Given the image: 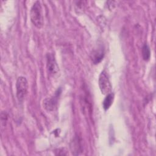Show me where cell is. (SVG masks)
I'll use <instances>...</instances> for the list:
<instances>
[{"label":"cell","instance_id":"277c9868","mask_svg":"<svg viewBox=\"0 0 156 156\" xmlns=\"http://www.w3.org/2000/svg\"><path fill=\"white\" fill-rule=\"evenodd\" d=\"M61 92H62L61 88H58L55 92L54 95H53L52 97L49 98H46L43 101V105L47 111L51 112L54 110V109L56 108L57 105L58 99L61 94Z\"/></svg>","mask_w":156,"mask_h":156},{"label":"cell","instance_id":"6da1fadb","mask_svg":"<svg viewBox=\"0 0 156 156\" xmlns=\"http://www.w3.org/2000/svg\"><path fill=\"white\" fill-rule=\"evenodd\" d=\"M30 16L31 22L38 29L42 27L43 26V16L42 7L40 1H35L32 6Z\"/></svg>","mask_w":156,"mask_h":156},{"label":"cell","instance_id":"52a82bcc","mask_svg":"<svg viewBox=\"0 0 156 156\" xmlns=\"http://www.w3.org/2000/svg\"><path fill=\"white\" fill-rule=\"evenodd\" d=\"M71 150L74 155H79L82 152L81 144L77 138H74L71 143Z\"/></svg>","mask_w":156,"mask_h":156},{"label":"cell","instance_id":"9c48e42d","mask_svg":"<svg viewBox=\"0 0 156 156\" xmlns=\"http://www.w3.org/2000/svg\"><path fill=\"white\" fill-rule=\"evenodd\" d=\"M142 56L143 58L145 61H148L151 57V51L149 46L147 44H144L142 48Z\"/></svg>","mask_w":156,"mask_h":156},{"label":"cell","instance_id":"5b68a950","mask_svg":"<svg viewBox=\"0 0 156 156\" xmlns=\"http://www.w3.org/2000/svg\"><path fill=\"white\" fill-rule=\"evenodd\" d=\"M47 58V69L50 75H55L58 72V66L53 54L48 53L46 56Z\"/></svg>","mask_w":156,"mask_h":156},{"label":"cell","instance_id":"8992f818","mask_svg":"<svg viewBox=\"0 0 156 156\" xmlns=\"http://www.w3.org/2000/svg\"><path fill=\"white\" fill-rule=\"evenodd\" d=\"M104 56V51L102 48H98L91 54V60L94 64H98L101 62Z\"/></svg>","mask_w":156,"mask_h":156},{"label":"cell","instance_id":"30bf717a","mask_svg":"<svg viewBox=\"0 0 156 156\" xmlns=\"http://www.w3.org/2000/svg\"><path fill=\"white\" fill-rule=\"evenodd\" d=\"M7 116H8L7 114L5 112H2V113H1V118L2 124H4V125L5 126V123L7 122V118H8Z\"/></svg>","mask_w":156,"mask_h":156},{"label":"cell","instance_id":"3957f363","mask_svg":"<svg viewBox=\"0 0 156 156\" xmlns=\"http://www.w3.org/2000/svg\"><path fill=\"white\" fill-rule=\"evenodd\" d=\"M99 87L103 94H107L110 93L112 85L109 80L108 75L105 71L101 72L99 77Z\"/></svg>","mask_w":156,"mask_h":156},{"label":"cell","instance_id":"ba28073f","mask_svg":"<svg viewBox=\"0 0 156 156\" xmlns=\"http://www.w3.org/2000/svg\"><path fill=\"white\" fill-rule=\"evenodd\" d=\"M113 99H114V94L112 93H110L107 94L106 97L105 98L102 102V106L105 110H108L110 107V106L113 103Z\"/></svg>","mask_w":156,"mask_h":156},{"label":"cell","instance_id":"7a4b0ae2","mask_svg":"<svg viewBox=\"0 0 156 156\" xmlns=\"http://www.w3.org/2000/svg\"><path fill=\"white\" fill-rule=\"evenodd\" d=\"M16 97L19 102H22L24 99L28 89V83L26 79L23 76H20L16 83Z\"/></svg>","mask_w":156,"mask_h":156}]
</instances>
